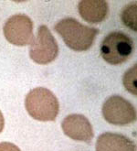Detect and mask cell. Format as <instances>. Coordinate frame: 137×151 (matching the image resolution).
Masks as SVG:
<instances>
[{"mask_svg":"<svg viewBox=\"0 0 137 151\" xmlns=\"http://www.w3.org/2000/svg\"><path fill=\"white\" fill-rule=\"evenodd\" d=\"M56 30L66 45L75 51L88 50L94 42L99 29L84 26L75 19L67 17L55 26Z\"/></svg>","mask_w":137,"mask_h":151,"instance_id":"6da1fadb","label":"cell"},{"mask_svg":"<svg viewBox=\"0 0 137 151\" xmlns=\"http://www.w3.org/2000/svg\"><path fill=\"white\" fill-rule=\"evenodd\" d=\"M25 106L31 117L42 122L54 121L60 111L57 97L43 87L35 88L27 93Z\"/></svg>","mask_w":137,"mask_h":151,"instance_id":"7a4b0ae2","label":"cell"},{"mask_svg":"<svg viewBox=\"0 0 137 151\" xmlns=\"http://www.w3.org/2000/svg\"><path fill=\"white\" fill-rule=\"evenodd\" d=\"M134 49L133 39L123 32L109 33L100 44V54L107 63L122 64L129 60Z\"/></svg>","mask_w":137,"mask_h":151,"instance_id":"3957f363","label":"cell"},{"mask_svg":"<svg viewBox=\"0 0 137 151\" xmlns=\"http://www.w3.org/2000/svg\"><path fill=\"white\" fill-rule=\"evenodd\" d=\"M58 43L47 26H40L36 39L32 41L29 56L38 64H49L57 58Z\"/></svg>","mask_w":137,"mask_h":151,"instance_id":"277c9868","label":"cell"},{"mask_svg":"<svg viewBox=\"0 0 137 151\" xmlns=\"http://www.w3.org/2000/svg\"><path fill=\"white\" fill-rule=\"evenodd\" d=\"M104 119L112 125L126 126L136 119V112L133 105L120 95H113L103 105Z\"/></svg>","mask_w":137,"mask_h":151,"instance_id":"5b68a950","label":"cell"},{"mask_svg":"<svg viewBox=\"0 0 137 151\" xmlns=\"http://www.w3.org/2000/svg\"><path fill=\"white\" fill-rule=\"evenodd\" d=\"M3 32L6 40L16 46H26L34 40L33 22L29 17L16 14L10 17L4 25Z\"/></svg>","mask_w":137,"mask_h":151,"instance_id":"8992f818","label":"cell"},{"mask_svg":"<svg viewBox=\"0 0 137 151\" xmlns=\"http://www.w3.org/2000/svg\"><path fill=\"white\" fill-rule=\"evenodd\" d=\"M61 127L67 137L76 141L90 143L93 138V129L87 117L82 114H69L63 119Z\"/></svg>","mask_w":137,"mask_h":151,"instance_id":"52a82bcc","label":"cell"},{"mask_svg":"<svg viewBox=\"0 0 137 151\" xmlns=\"http://www.w3.org/2000/svg\"><path fill=\"white\" fill-rule=\"evenodd\" d=\"M96 151H135V145L123 135L107 132L98 137Z\"/></svg>","mask_w":137,"mask_h":151,"instance_id":"ba28073f","label":"cell"},{"mask_svg":"<svg viewBox=\"0 0 137 151\" xmlns=\"http://www.w3.org/2000/svg\"><path fill=\"white\" fill-rule=\"evenodd\" d=\"M78 8L82 19L91 24L103 22L109 12L108 3L104 0H83L79 3Z\"/></svg>","mask_w":137,"mask_h":151,"instance_id":"9c48e42d","label":"cell"},{"mask_svg":"<svg viewBox=\"0 0 137 151\" xmlns=\"http://www.w3.org/2000/svg\"><path fill=\"white\" fill-rule=\"evenodd\" d=\"M136 4H130L124 6L122 11L121 17L123 24L128 28L132 29L133 31H136Z\"/></svg>","mask_w":137,"mask_h":151,"instance_id":"30bf717a","label":"cell"},{"mask_svg":"<svg viewBox=\"0 0 137 151\" xmlns=\"http://www.w3.org/2000/svg\"><path fill=\"white\" fill-rule=\"evenodd\" d=\"M136 70H137V65L133 66L131 69H129L127 72L124 73L123 76V85L126 88L127 91H129L133 94L137 93L136 90V83H137V78H136Z\"/></svg>","mask_w":137,"mask_h":151,"instance_id":"8fae6325","label":"cell"},{"mask_svg":"<svg viewBox=\"0 0 137 151\" xmlns=\"http://www.w3.org/2000/svg\"><path fill=\"white\" fill-rule=\"evenodd\" d=\"M0 151H21L19 147L10 142H2L0 143Z\"/></svg>","mask_w":137,"mask_h":151,"instance_id":"7c38bea8","label":"cell"},{"mask_svg":"<svg viewBox=\"0 0 137 151\" xmlns=\"http://www.w3.org/2000/svg\"><path fill=\"white\" fill-rule=\"evenodd\" d=\"M4 126H5V119H4V116L0 111V133H1L4 129Z\"/></svg>","mask_w":137,"mask_h":151,"instance_id":"4fadbf2b","label":"cell"}]
</instances>
